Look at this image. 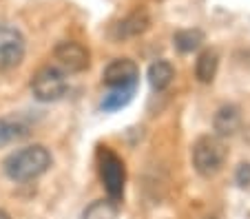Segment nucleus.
<instances>
[{
  "label": "nucleus",
  "mask_w": 250,
  "mask_h": 219,
  "mask_svg": "<svg viewBox=\"0 0 250 219\" xmlns=\"http://www.w3.org/2000/svg\"><path fill=\"white\" fill-rule=\"evenodd\" d=\"M212 126L219 135H235L241 126V113L235 104H224L222 109L215 113V119H212Z\"/></svg>",
  "instance_id": "nucleus-9"
},
{
  "label": "nucleus",
  "mask_w": 250,
  "mask_h": 219,
  "mask_svg": "<svg viewBox=\"0 0 250 219\" xmlns=\"http://www.w3.org/2000/svg\"><path fill=\"white\" fill-rule=\"evenodd\" d=\"M226 162V146L215 135H204L193 144V166L199 175L212 177Z\"/></svg>",
  "instance_id": "nucleus-2"
},
{
  "label": "nucleus",
  "mask_w": 250,
  "mask_h": 219,
  "mask_svg": "<svg viewBox=\"0 0 250 219\" xmlns=\"http://www.w3.org/2000/svg\"><path fill=\"white\" fill-rule=\"evenodd\" d=\"M237 184L246 186L250 184V164H241L239 171H237Z\"/></svg>",
  "instance_id": "nucleus-16"
},
{
  "label": "nucleus",
  "mask_w": 250,
  "mask_h": 219,
  "mask_svg": "<svg viewBox=\"0 0 250 219\" xmlns=\"http://www.w3.org/2000/svg\"><path fill=\"white\" fill-rule=\"evenodd\" d=\"M84 219H118V206L111 199H98L84 210Z\"/></svg>",
  "instance_id": "nucleus-14"
},
{
  "label": "nucleus",
  "mask_w": 250,
  "mask_h": 219,
  "mask_svg": "<svg viewBox=\"0 0 250 219\" xmlns=\"http://www.w3.org/2000/svg\"><path fill=\"white\" fill-rule=\"evenodd\" d=\"M98 171L102 177V184L109 193L111 201H120L124 195V181H126V171L124 162L111 151L109 146L98 148Z\"/></svg>",
  "instance_id": "nucleus-3"
},
{
  "label": "nucleus",
  "mask_w": 250,
  "mask_h": 219,
  "mask_svg": "<svg viewBox=\"0 0 250 219\" xmlns=\"http://www.w3.org/2000/svg\"><path fill=\"white\" fill-rule=\"evenodd\" d=\"M173 78H175V69L168 60H157L148 69V82H151V86L155 91H164L173 82Z\"/></svg>",
  "instance_id": "nucleus-11"
},
{
  "label": "nucleus",
  "mask_w": 250,
  "mask_h": 219,
  "mask_svg": "<svg viewBox=\"0 0 250 219\" xmlns=\"http://www.w3.org/2000/svg\"><path fill=\"white\" fill-rule=\"evenodd\" d=\"M69 89V82H66L64 73L56 67H42L31 80V91L36 100L40 102H56Z\"/></svg>",
  "instance_id": "nucleus-4"
},
{
  "label": "nucleus",
  "mask_w": 250,
  "mask_h": 219,
  "mask_svg": "<svg viewBox=\"0 0 250 219\" xmlns=\"http://www.w3.org/2000/svg\"><path fill=\"white\" fill-rule=\"evenodd\" d=\"M53 56H56L58 64L69 73H80L89 67V51L80 42H73V40L60 42L53 49Z\"/></svg>",
  "instance_id": "nucleus-7"
},
{
  "label": "nucleus",
  "mask_w": 250,
  "mask_h": 219,
  "mask_svg": "<svg viewBox=\"0 0 250 219\" xmlns=\"http://www.w3.org/2000/svg\"><path fill=\"white\" fill-rule=\"evenodd\" d=\"M104 84L109 89H137L140 69L128 58H118L104 69Z\"/></svg>",
  "instance_id": "nucleus-5"
},
{
  "label": "nucleus",
  "mask_w": 250,
  "mask_h": 219,
  "mask_svg": "<svg viewBox=\"0 0 250 219\" xmlns=\"http://www.w3.org/2000/svg\"><path fill=\"white\" fill-rule=\"evenodd\" d=\"M148 24H151V18H148L146 11H133V14H128L126 18H122L118 24H115L113 31H111V36H113L115 40L135 38V36H140V34L146 31Z\"/></svg>",
  "instance_id": "nucleus-8"
},
{
  "label": "nucleus",
  "mask_w": 250,
  "mask_h": 219,
  "mask_svg": "<svg viewBox=\"0 0 250 219\" xmlns=\"http://www.w3.org/2000/svg\"><path fill=\"white\" fill-rule=\"evenodd\" d=\"M0 219H11V217H9V215H7V213H5V210H0Z\"/></svg>",
  "instance_id": "nucleus-17"
},
{
  "label": "nucleus",
  "mask_w": 250,
  "mask_h": 219,
  "mask_svg": "<svg viewBox=\"0 0 250 219\" xmlns=\"http://www.w3.org/2000/svg\"><path fill=\"white\" fill-rule=\"evenodd\" d=\"M204 42V34L199 29H182L177 34L173 36V44L180 49L182 53H190V51H197Z\"/></svg>",
  "instance_id": "nucleus-13"
},
{
  "label": "nucleus",
  "mask_w": 250,
  "mask_h": 219,
  "mask_svg": "<svg viewBox=\"0 0 250 219\" xmlns=\"http://www.w3.org/2000/svg\"><path fill=\"white\" fill-rule=\"evenodd\" d=\"M135 89H111L102 100V109L104 111H118L122 106H126L133 100Z\"/></svg>",
  "instance_id": "nucleus-15"
},
{
  "label": "nucleus",
  "mask_w": 250,
  "mask_h": 219,
  "mask_svg": "<svg viewBox=\"0 0 250 219\" xmlns=\"http://www.w3.org/2000/svg\"><path fill=\"white\" fill-rule=\"evenodd\" d=\"M29 135V124L22 118H0V146L11 144L16 139H22Z\"/></svg>",
  "instance_id": "nucleus-10"
},
{
  "label": "nucleus",
  "mask_w": 250,
  "mask_h": 219,
  "mask_svg": "<svg viewBox=\"0 0 250 219\" xmlns=\"http://www.w3.org/2000/svg\"><path fill=\"white\" fill-rule=\"evenodd\" d=\"M24 58V38L18 29L0 27V71L20 64Z\"/></svg>",
  "instance_id": "nucleus-6"
},
{
  "label": "nucleus",
  "mask_w": 250,
  "mask_h": 219,
  "mask_svg": "<svg viewBox=\"0 0 250 219\" xmlns=\"http://www.w3.org/2000/svg\"><path fill=\"white\" fill-rule=\"evenodd\" d=\"M217 67H219L217 51H204L197 58V62H195V76H197L199 82L208 84V82H212L215 73H217Z\"/></svg>",
  "instance_id": "nucleus-12"
},
{
  "label": "nucleus",
  "mask_w": 250,
  "mask_h": 219,
  "mask_svg": "<svg viewBox=\"0 0 250 219\" xmlns=\"http://www.w3.org/2000/svg\"><path fill=\"white\" fill-rule=\"evenodd\" d=\"M49 166H51V153L44 146H40V144L20 148V151L11 153L5 159V173L14 181L36 179L42 173H47Z\"/></svg>",
  "instance_id": "nucleus-1"
}]
</instances>
